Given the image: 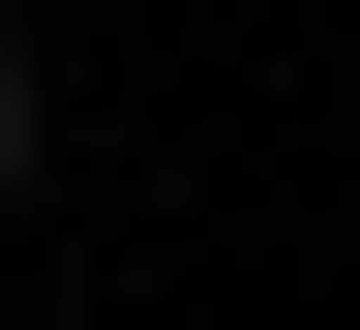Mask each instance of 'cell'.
Masks as SVG:
<instances>
[{"label":"cell","instance_id":"6da1fadb","mask_svg":"<svg viewBox=\"0 0 360 330\" xmlns=\"http://www.w3.org/2000/svg\"><path fill=\"white\" fill-rule=\"evenodd\" d=\"M0 180H30V61H0Z\"/></svg>","mask_w":360,"mask_h":330}]
</instances>
